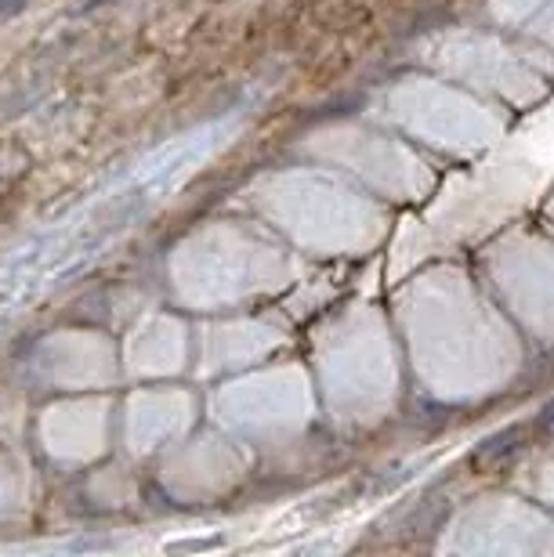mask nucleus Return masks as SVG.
Returning a JSON list of instances; mask_svg holds the SVG:
<instances>
[{"mask_svg":"<svg viewBox=\"0 0 554 557\" xmlns=\"http://www.w3.org/2000/svg\"><path fill=\"white\" fill-rule=\"evenodd\" d=\"M22 4H26V0H0V22L11 19V15H19Z\"/></svg>","mask_w":554,"mask_h":557,"instance_id":"2","label":"nucleus"},{"mask_svg":"<svg viewBox=\"0 0 554 557\" xmlns=\"http://www.w3.org/2000/svg\"><path fill=\"white\" fill-rule=\"evenodd\" d=\"M518 438H522V427H511L507 435L489 438V442L475 453V460H478V463H486V467H500V463L511 460V456H515L518 449H522V442H518Z\"/></svg>","mask_w":554,"mask_h":557,"instance_id":"1","label":"nucleus"},{"mask_svg":"<svg viewBox=\"0 0 554 557\" xmlns=\"http://www.w3.org/2000/svg\"><path fill=\"white\" fill-rule=\"evenodd\" d=\"M536 431H554V406H547L536 420Z\"/></svg>","mask_w":554,"mask_h":557,"instance_id":"3","label":"nucleus"}]
</instances>
